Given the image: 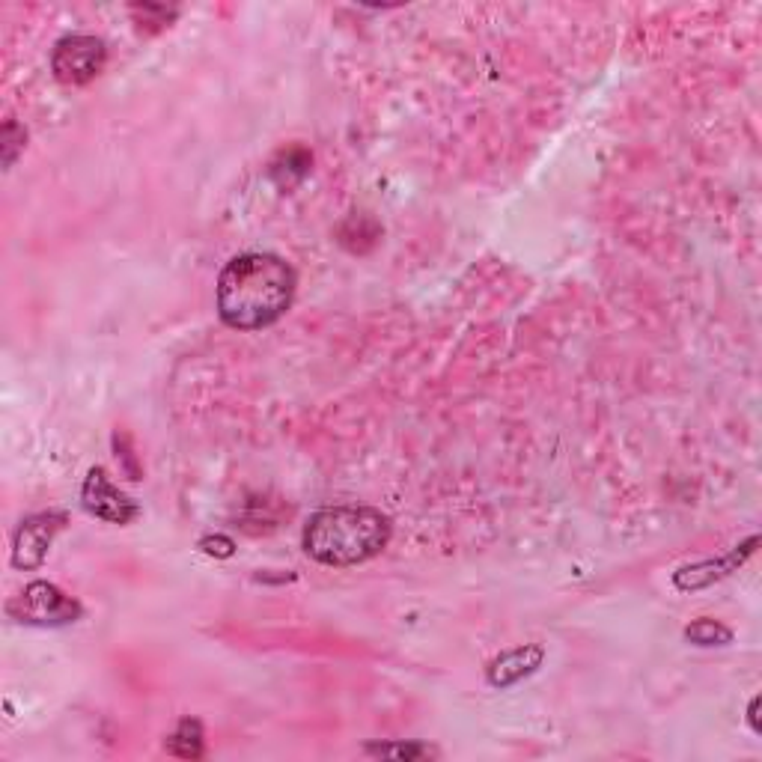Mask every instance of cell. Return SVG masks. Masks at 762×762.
I'll list each match as a JSON object with an SVG mask.
<instances>
[{
    "label": "cell",
    "mask_w": 762,
    "mask_h": 762,
    "mask_svg": "<svg viewBox=\"0 0 762 762\" xmlns=\"http://www.w3.org/2000/svg\"><path fill=\"white\" fill-rule=\"evenodd\" d=\"M542 658H545L542 646H533V643L509 649V652L498 655V658L489 664V685H495V688H509V685H515L518 679L530 676V673L542 664Z\"/></svg>",
    "instance_id": "obj_8"
},
{
    "label": "cell",
    "mask_w": 762,
    "mask_h": 762,
    "mask_svg": "<svg viewBox=\"0 0 762 762\" xmlns=\"http://www.w3.org/2000/svg\"><path fill=\"white\" fill-rule=\"evenodd\" d=\"M390 539V521L373 507L319 509L304 527V551L322 566H358Z\"/></svg>",
    "instance_id": "obj_2"
},
{
    "label": "cell",
    "mask_w": 762,
    "mask_h": 762,
    "mask_svg": "<svg viewBox=\"0 0 762 762\" xmlns=\"http://www.w3.org/2000/svg\"><path fill=\"white\" fill-rule=\"evenodd\" d=\"M757 709H760V700H751V709H748V721H751L754 733H760V721H757Z\"/></svg>",
    "instance_id": "obj_17"
},
{
    "label": "cell",
    "mask_w": 762,
    "mask_h": 762,
    "mask_svg": "<svg viewBox=\"0 0 762 762\" xmlns=\"http://www.w3.org/2000/svg\"><path fill=\"white\" fill-rule=\"evenodd\" d=\"M203 724L197 718H182L179 727L164 742V751L179 760H200L203 757Z\"/></svg>",
    "instance_id": "obj_9"
},
{
    "label": "cell",
    "mask_w": 762,
    "mask_h": 762,
    "mask_svg": "<svg viewBox=\"0 0 762 762\" xmlns=\"http://www.w3.org/2000/svg\"><path fill=\"white\" fill-rule=\"evenodd\" d=\"M200 548L206 554H215V557H230L233 554V539H227V536H206L200 542Z\"/></svg>",
    "instance_id": "obj_16"
},
{
    "label": "cell",
    "mask_w": 762,
    "mask_h": 762,
    "mask_svg": "<svg viewBox=\"0 0 762 762\" xmlns=\"http://www.w3.org/2000/svg\"><path fill=\"white\" fill-rule=\"evenodd\" d=\"M131 15L137 18V24H149L155 30L167 27L173 18H176V9H167V6H155V3H143V6H131Z\"/></svg>",
    "instance_id": "obj_13"
},
{
    "label": "cell",
    "mask_w": 762,
    "mask_h": 762,
    "mask_svg": "<svg viewBox=\"0 0 762 762\" xmlns=\"http://www.w3.org/2000/svg\"><path fill=\"white\" fill-rule=\"evenodd\" d=\"M295 295V271L274 254H242L218 277V313L236 331H259L277 322Z\"/></svg>",
    "instance_id": "obj_1"
},
{
    "label": "cell",
    "mask_w": 762,
    "mask_h": 762,
    "mask_svg": "<svg viewBox=\"0 0 762 762\" xmlns=\"http://www.w3.org/2000/svg\"><path fill=\"white\" fill-rule=\"evenodd\" d=\"M81 504L90 515H96L102 521H111V524H131L140 515L137 501H131L126 492H120L111 483L105 468H93L87 474L84 489H81Z\"/></svg>",
    "instance_id": "obj_6"
},
{
    "label": "cell",
    "mask_w": 762,
    "mask_h": 762,
    "mask_svg": "<svg viewBox=\"0 0 762 762\" xmlns=\"http://www.w3.org/2000/svg\"><path fill=\"white\" fill-rule=\"evenodd\" d=\"M66 515L63 512H39L21 521L12 539V566L15 569H39L45 563V554L54 542V536L63 530Z\"/></svg>",
    "instance_id": "obj_5"
},
{
    "label": "cell",
    "mask_w": 762,
    "mask_h": 762,
    "mask_svg": "<svg viewBox=\"0 0 762 762\" xmlns=\"http://www.w3.org/2000/svg\"><path fill=\"white\" fill-rule=\"evenodd\" d=\"M114 444H117V456H123V462H126V474L128 480H140V468H137V462H134V453H131V447H128V438L126 435H114Z\"/></svg>",
    "instance_id": "obj_15"
},
{
    "label": "cell",
    "mask_w": 762,
    "mask_h": 762,
    "mask_svg": "<svg viewBox=\"0 0 762 762\" xmlns=\"http://www.w3.org/2000/svg\"><path fill=\"white\" fill-rule=\"evenodd\" d=\"M3 164L9 167L12 161H15V155L24 149V140H27V131L18 126L15 120H6V126H3Z\"/></svg>",
    "instance_id": "obj_14"
},
{
    "label": "cell",
    "mask_w": 762,
    "mask_h": 762,
    "mask_svg": "<svg viewBox=\"0 0 762 762\" xmlns=\"http://www.w3.org/2000/svg\"><path fill=\"white\" fill-rule=\"evenodd\" d=\"M310 164H313V158H310L307 149H289V152H283V158L271 167V176H280V173L286 170V173H295V179H304L307 170H310Z\"/></svg>",
    "instance_id": "obj_12"
},
{
    "label": "cell",
    "mask_w": 762,
    "mask_h": 762,
    "mask_svg": "<svg viewBox=\"0 0 762 762\" xmlns=\"http://www.w3.org/2000/svg\"><path fill=\"white\" fill-rule=\"evenodd\" d=\"M108 63V48L99 36L75 33L54 45L51 51V72L66 87L90 84Z\"/></svg>",
    "instance_id": "obj_4"
},
{
    "label": "cell",
    "mask_w": 762,
    "mask_h": 762,
    "mask_svg": "<svg viewBox=\"0 0 762 762\" xmlns=\"http://www.w3.org/2000/svg\"><path fill=\"white\" fill-rule=\"evenodd\" d=\"M757 536H751L748 542H742L733 554H727L724 560H709V563H697V566H685V569H679L676 575H673V584H676V590H682V593H688V590H700V587H709L712 581H721V578H727L730 572H736L751 554H754V548H757Z\"/></svg>",
    "instance_id": "obj_7"
},
{
    "label": "cell",
    "mask_w": 762,
    "mask_h": 762,
    "mask_svg": "<svg viewBox=\"0 0 762 762\" xmlns=\"http://www.w3.org/2000/svg\"><path fill=\"white\" fill-rule=\"evenodd\" d=\"M685 637L697 646H727L733 640V632L715 620H697L685 629Z\"/></svg>",
    "instance_id": "obj_10"
},
{
    "label": "cell",
    "mask_w": 762,
    "mask_h": 762,
    "mask_svg": "<svg viewBox=\"0 0 762 762\" xmlns=\"http://www.w3.org/2000/svg\"><path fill=\"white\" fill-rule=\"evenodd\" d=\"M367 754L373 757H387V760H420V757H432V751L426 745L408 742V745H367Z\"/></svg>",
    "instance_id": "obj_11"
},
{
    "label": "cell",
    "mask_w": 762,
    "mask_h": 762,
    "mask_svg": "<svg viewBox=\"0 0 762 762\" xmlns=\"http://www.w3.org/2000/svg\"><path fill=\"white\" fill-rule=\"evenodd\" d=\"M9 617L24 623V626H42V629H54V626H69L75 623L84 608L66 596L60 587L48 584V581H33L21 590V596H15L9 602Z\"/></svg>",
    "instance_id": "obj_3"
}]
</instances>
